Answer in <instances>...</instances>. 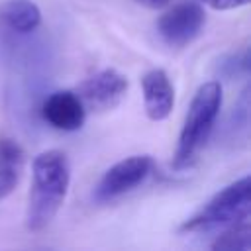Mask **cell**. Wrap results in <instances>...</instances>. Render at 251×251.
Wrapping results in <instances>:
<instances>
[{"mask_svg": "<svg viewBox=\"0 0 251 251\" xmlns=\"http://www.w3.org/2000/svg\"><path fill=\"white\" fill-rule=\"evenodd\" d=\"M71 184V167L63 151H41L31 165V188L27 194L25 227L45 229L59 214Z\"/></svg>", "mask_w": 251, "mask_h": 251, "instance_id": "cell-1", "label": "cell"}, {"mask_svg": "<svg viewBox=\"0 0 251 251\" xmlns=\"http://www.w3.org/2000/svg\"><path fill=\"white\" fill-rule=\"evenodd\" d=\"M222 110V84L218 80H208L200 84L188 112L184 116V124L178 133V143L173 157V169L180 171L192 165L200 149L206 145L216 120Z\"/></svg>", "mask_w": 251, "mask_h": 251, "instance_id": "cell-2", "label": "cell"}, {"mask_svg": "<svg viewBox=\"0 0 251 251\" xmlns=\"http://www.w3.org/2000/svg\"><path fill=\"white\" fill-rule=\"evenodd\" d=\"M251 212V178L249 175L233 180L216 192L192 218H188L180 231H206L218 226H227Z\"/></svg>", "mask_w": 251, "mask_h": 251, "instance_id": "cell-3", "label": "cell"}, {"mask_svg": "<svg viewBox=\"0 0 251 251\" xmlns=\"http://www.w3.org/2000/svg\"><path fill=\"white\" fill-rule=\"evenodd\" d=\"M151 169H153V159L149 155H131L118 161L102 175V178L94 186L92 192L94 202L106 204L133 190L149 176Z\"/></svg>", "mask_w": 251, "mask_h": 251, "instance_id": "cell-4", "label": "cell"}, {"mask_svg": "<svg viewBox=\"0 0 251 251\" xmlns=\"http://www.w3.org/2000/svg\"><path fill=\"white\" fill-rule=\"evenodd\" d=\"M206 22V14L200 2L182 0L169 8L157 20V33L171 47H184L200 33Z\"/></svg>", "mask_w": 251, "mask_h": 251, "instance_id": "cell-5", "label": "cell"}, {"mask_svg": "<svg viewBox=\"0 0 251 251\" xmlns=\"http://www.w3.org/2000/svg\"><path fill=\"white\" fill-rule=\"evenodd\" d=\"M127 86L129 82L122 73H118L116 69H102L82 80L76 88V94L82 100L84 108H90L94 112H108L124 100Z\"/></svg>", "mask_w": 251, "mask_h": 251, "instance_id": "cell-6", "label": "cell"}, {"mask_svg": "<svg viewBox=\"0 0 251 251\" xmlns=\"http://www.w3.org/2000/svg\"><path fill=\"white\" fill-rule=\"evenodd\" d=\"M41 116L51 127L59 131H76L84 124L86 108L76 92L55 90L43 100Z\"/></svg>", "mask_w": 251, "mask_h": 251, "instance_id": "cell-7", "label": "cell"}, {"mask_svg": "<svg viewBox=\"0 0 251 251\" xmlns=\"http://www.w3.org/2000/svg\"><path fill=\"white\" fill-rule=\"evenodd\" d=\"M143 108L149 120L163 122L171 116L175 106V88L163 69H151L141 78Z\"/></svg>", "mask_w": 251, "mask_h": 251, "instance_id": "cell-8", "label": "cell"}, {"mask_svg": "<svg viewBox=\"0 0 251 251\" xmlns=\"http://www.w3.org/2000/svg\"><path fill=\"white\" fill-rule=\"evenodd\" d=\"M25 153L12 137H0V202L8 198L22 180Z\"/></svg>", "mask_w": 251, "mask_h": 251, "instance_id": "cell-9", "label": "cell"}, {"mask_svg": "<svg viewBox=\"0 0 251 251\" xmlns=\"http://www.w3.org/2000/svg\"><path fill=\"white\" fill-rule=\"evenodd\" d=\"M0 24L14 33H31L41 25V10L31 0H6L0 4Z\"/></svg>", "mask_w": 251, "mask_h": 251, "instance_id": "cell-10", "label": "cell"}, {"mask_svg": "<svg viewBox=\"0 0 251 251\" xmlns=\"http://www.w3.org/2000/svg\"><path fill=\"white\" fill-rule=\"evenodd\" d=\"M214 251H247L251 249V222L249 216L227 224V229L212 243Z\"/></svg>", "mask_w": 251, "mask_h": 251, "instance_id": "cell-11", "label": "cell"}, {"mask_svg": "<svg viewBox=\"0 0 251 251\" xmlns=\"http://www.w3.org/2000/svg\"><path fill=\"white\" fill-rule=\"evenodd\" d=\"M196 2H200L202 6H208L212 10H220V12L235 10V8H241V6L249 4V0H196Z\"/></svg>", "mask_w": 251, "mask_h": 251, "instance_id": "cell-12", "label": "cell"}, {"mask_svg": "<svg viewBox=\"0 0 251 251\" xmlns=\"http://www.w3.org/2000/svg\"><path fill=\"white\" fill-rule=\"evenodd\" d=\"M137 4H141V6H145V8H151V10H157V8H163V6H167L171 0H135Z\"/></svg>", "mask_w": 251, "mask_h": 251, "instance_id": "cell-13", "label": "cell"}]
</instances>
